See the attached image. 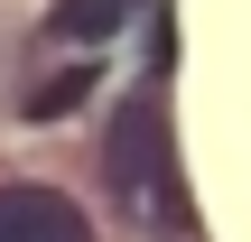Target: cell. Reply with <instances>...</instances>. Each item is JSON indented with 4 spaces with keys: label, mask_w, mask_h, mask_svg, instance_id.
I'll list each match as a JSON object with an SVG mask.
<instances>
[{
    "label": "cell",
    "mask_w": 251,
    "mask_h": 242,
    "mask_svg": "<svg viewBox=\"0 0 251 242\" xmlns=\"http://www.w3.org/2000/svg\"><path fill=\"white\" fill-rule=\"evenodd\" d=\"M102 177H112V205H121L140 233H177V224H186L177 149H168V112H158V93H130V103L102 121Z\"/></svg>",
    "instance_id": "6da1fadb"
},
{
    "label": "cell",
    "mask_w": 251,
    "mask_h": 242,
    "mask_svg": "<svg viewBox=\"0 0 251 242\" xmlns=\"http://www.w3.org/2000/svg\"><path fill=\"white\" fill-rule=\"evenodd\" d=\"M130 9H140V0H56V9H47V47H102Z\"/></svg>",
    "instance_id": "3957f363"
},
{
    "label": "cell",
    "mask_w": 251,
    "mask_h": 242,
    "mask_svg": "<svg viewBox=\"0 0 251 242\" xmlns=\"http://www.w3.org/2000/svg\"><path fill=\"white\" fill-rule=\"evenodd\" d=\"M84 93H93V56H75V65H56L47 84H28V121H65Z\"/></svg>",
    "instance_id": "277c9868"
},
{
    "label": "cell",
    "mask_w": 251,
    "mask_h": 242,
    "mask_svg": "<svg viewBox=\"0 0 251 242\" xmlns=\"http://www.w3.org/2000/svg\"><path fill=\"white\" fill-rule=\"evenodd\" d=\"M0 242H93V224L56 187H0Z\"/></svg>",
    "instance_id": "7a4b0ae2"
}]
</instances>
